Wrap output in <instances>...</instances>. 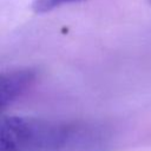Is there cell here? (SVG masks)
<instances>
[{"mask_svg":"<svg viewBox=\"0 0 151 151\" xmlns=\"http://www.w3.org/2000/svg\"><path fill=\"white\" fill-rule=\"evenodd\" d=\"M77 136L66 123L7 116L0 122V151H60Z\"/></svg>","mask_w":151,"mask_h":151,"instance_id":"obj_1","label":"cell"},{"mask_svg":"<svg viewBox=\"0 0 151 151\" xmlns=\"http://www.w3.org/2000/svg\"><path fill=\"white\" fill-rule=\"evenodd\" d=\"M37 71L31 67H20L2 72L0 78V106H7L21 98L35 83Z\"/></svg>","mask_w":151,"mask_h":151,"instance_id":"obj_2","label":"cell"},{"mask_svg":"<svg viewBox=\"0 0 151 151\" xmlns=\"http://www.w3.org/2000/svg\"><path fill=\"white\" fill-rule=\"evenodd\" d=\"M84 0H33L32 2V8L35 13L42 14L51 12L63 5H68L73 2H80Z\"/></svg>","mask_w":151,"mask_h":151,"instance_id":"obj_3","label":"cell"},{"mask_svg":"<svg viewBox=\"0 0 151 151\" xmlns=\"http://www.w3.org/2000/svg\"><path fill=\"white\" fill-rule=\"evenodd\" d=\"M149 2H150V4H151V0H149Z\"/></svg>","mask_w":151,"mask_h":151,"instance_id":"obj_4","label":"cell"}]
</instances>
